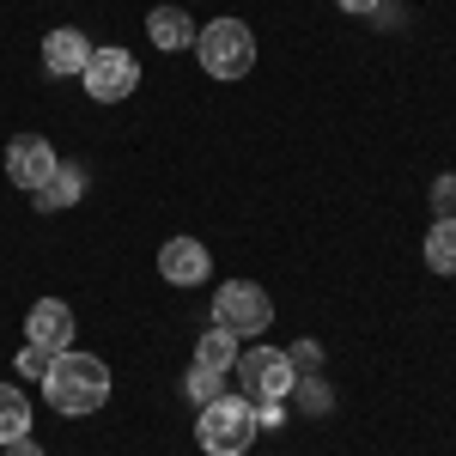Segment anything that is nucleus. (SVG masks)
I'll return each instance as SVG.
<instances>
[{"instance_id":"9d476101","label":"nucleus","mask_w":456,"mask_h":456,"mask_svg":"<svg viewBox=\"0 0 456 456\" xmlns=\"http://www.w3.org/2000/svg\"><path fill=\"white\" fill-rule=\"evenodd\" d=\"M86 61H92V43H86V31H73V25H61V31L43 37V68L49 73H86Z\"/></svg>"},{"instance_id":"f8f14e48","label":"nucleus","mask_w":456,"mask_h":456,"mask_svg":"<svg viewBox=\"0 0 456 456\" xmlns=\"http://www.w3.org/2000/svg\"><path fill=\"white\" fill-rule=\"evenodd\" d=\"M79 195H86V171H79V165H55V176H49L43 189H31V201H37L43 213H61V208H73Z\"/></svg>"},{"instance_id":"423d86ee","label":"nucleus","mask_w":456,"mask_h":456,"mask_svg":"<svg viewBox=\"0 0 456 456\" xmlns=\"http://www.w3.org/2000/svg\"><path fill=\"white\" fill-rule=\"evenodd\" d=\"M86 92L98 98V104H122L134 86H141V68H134V55L128 49H92V61H86Z\"/></svg>"},{"instance_id":"39448f33","label":"nucleus","mask_w":456,"mask_h":456,"mask_svg":"<svg viewBox=\"0 0 456 456\" xmlns=\"http://www.w3.org/2000/svg\"><path fill=\"white\" fill-rule=\"evenodd\" d=\"M213 322H219L225 335H262V329L274 322V298L256 281H232V286L213 292Z\"/></svg>"},{"instance_id":"412c9836","label":"nucleus","mask_w":456,"mask_h":456,"mask_svg":"<svg viewBox=\"0 0 456 456\" xmlns=\"http://www.w3.org/2000/svg\"><path fill=\"white\" fill-rule=\"evenodd\" d=\"M341 12H378V0H335Z\"/></svg>"},{"instance_id":"1a4fd4ad","label":"nucleus","mask_w":456,"mask_h":456,"mask_svg":"<svg viewBox=\"0 0 456 456\" xmlns=\"http://www.w3.org/2000/svg\"><path fill=\"white\" fill-rule=\"evenodd\" d=\"M208 249L195 244V238H171V244L159 249V274H165V281L171 286H201L208 281Z\"/></svg>"},{"instance_id":"ddd939ff","label":"nucleus","mask_w":456,"mask_h":456,"mask_svg":"<svg viewBox=\"0 0 456 456\" xmlns=\"http://www.w3.org/2000/svg\"><path fill=\"white\" fill-rule=\"evenodd\" d=\"M426 268L432 274H456V219H432V232H426Z\"/></svg>"},{"instance_id":"20e7f679","label":"nucleus","mask_w":456,"mask_h":456,"mask_svg":"<svg viewBox=\"0 0 456 456\" xmlns=\"http://www.w3.org/2000/svg\"><path fill=\"white\" fill-rule=\"evenodd\" d=\"M238 384H244V402H286L292 395V384H298V371H292V359H286L281 347H249L238 365Z\"/></svg>"},{"instance_id":"f257e3e1","label":"nucleus","mask_w":456,"mask_h":456,"mask_svg":"<svg viewBox=\"0 0 456 456\" xmlns=\"http://www.w3.org/2000/svg\"><path fill=\"white\" fill-rule=\"evenodd\" d=\"M43 389H49L55 414H98L110 402V365L98 353H61L55 371L43 378Z\"/></svg>"},{"instance_id":"a211bd4d","label":"nucleus","mask_w":456,"mask_h":456,"mask_svg":"<svg viewBox=\"0 0 456 456\" xmlns=\"http://www.w3.org/2000/svg\"><path fill=\"white\" fill-rule=\"evenodd\" d=\"M432 219H456V176L432 183Z\"/></svg>"},{"instance_id":"6ab92c4d","label":"nucleus","mask_w":456,"mask_h":456,"mask_svg":"<svg viewBox=\"0 0 456 456\" xmlns=\"http://www.w3.org/2000/svg\"><path fill=\"white\" fill-rule=\"evenodd\" d=\"M256 426H262V432H268V426H286V408L281 402H262V408H256Z\"/></svg>"},{"instance_id":"aec40b11","label":"nucleus","mask_w":456,"mask_h":456,"mask_svg":"<svg viewBox=\"0 0 456 456\" xmlns=\"http://www.w3.org/2000/svg\"><path fill=\"white\" fill-rule=\"evenodd\" d=\"M0 451H6V456H43V451L31 444V438H12V444H0Z\"/></svg>"},{"instance_id":"0eeeda50","label":"nucleus","mask_w":456,"mask_h":456,"mask_svg":"<svg viewBox=\"0 0 456 456\" xmlns=\"http://www.w3.org/2000/svg\"><path fill=\"white\" fill-rule=\"evenodd\" d=\"M55 165H61V159H55V146L43 141V134H19V141L6 146V176H12L25 195L43 189V183L55 176Z\"/></svg>"},{"instance_id":"9b49d317","label":"nucleus","mask_w":456,"mask_h":456,"mask_svg":"<svg viewBox=\"0 0 456 456\" xmlns=\"http://www.w3.org/2000/svg\"><path fill=\"white\" fill-rule=\"evenodd\" d=\"M146 37L159 43V49H189L195 43V19L183 12V6H152V19H146Z\"/></svg>"},{"instance_id":"2eb2a0df","label":"nucleus","mask_w":456,"mask_h":456,"mask_svg":"<svg viewBox=\"0 0 456 456\" xmlns=\"http://www.w3.org/2000/svg\"><path fill=\"white\" fill-rule=\"evenodd\" d=\"M25 426H31V402H25L12 384H0V444L25 438Z\"/></svg>"},{"instance_id":"6e6552de","label":"nucleus","mask_w":456,"mask_h":456,"mask_svg":"<svg viewBox=\"0 0 456 456\" xmlns=\"http://www.w3.org/2000/svg\"><path fill=\"white\" fill-rule=\"evenodd\" d=\"M25 335L49 353H73V311L61 298H43V305H31V316H25Z\"/></svg>"},{"instance_id":"f3484780","label":"nucleus","mask_w":456,"mask_h":456,"mask_svg":"<svg viewBox=\"0 0 456 456\" xmlns=\"http://www.w3.org/2000/svg\"><path fill=\"white\" fill-rule=\"evenodd\" d=\"M55 359H61V353H49V347H37V341H25V347H19V378H37V384H43V378L55 371Z\"/></svg>"},{"instance_id":"4468645a","label":"nucleus","mask_w":456,"mask_h":456,"mask_svg":"<svg viewBox=\"0 0 456 456\" xmlns=\"http://www.w3.org/2000/svg\"><path fill=\"white\" fill-rule=\"evenodd\" d=\"M195 365H208V371H232V365H238V335H225V329L213 322L208 335H201V347H195Z\"/></svg>"},{"instance_id":"dca6fc26","label":"nucleus","mask_w":456,"mask_h":456,"mask_svg":"<svg viewBox=\"0 0 456 456\" xmlns=\"http://www.w3.org/2000/svg\"><path fill=\"white\" fill-rule=\"evenodd\" d=\"M189 402H201V408H208V402H219V395H225V371H208V365H189Z\"/></svg>"},{"instance_id":"f03ea898","label":"nucleus","mask_w":456,"mask_h":456,"mask_svg":"<svg viewBox=\"0 0 456 456\" xmlns=\"http://www.w3.org/2000/svg\"><path fill=\"white\" fill-rule=\"evenodd\" d=\"M201 451L208 456H244L249 444H256V402H244V395H219V402H208L201 408Z\"/></svg>"},{"instance_id":"7ed1b4c3","label":"nucleus","mask_w":456,"mask_h":456,"mask_svg":"<svg viewBox=\"0 0 456 456\" xmlns=\"http://www.w3.org/2000/svg\"><path fill=\"white\" fill-rule=\"evenodd\" d=\"M195 49H201V68L213 79H244L256 68V37L244 19H213L208 31H195Z\"/></svg>"}]
</instances>
